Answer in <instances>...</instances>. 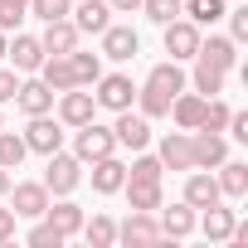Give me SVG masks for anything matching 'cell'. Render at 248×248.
Returning a JSON list of instances; mask_svg holds the SVG:
<instances>
[{
  "label": "cell",
  "mask_w": 248,
  "mask_h": 248,
  "mask_svg": "<svg viewBox=\"0 0 248 248\" xmlns=\"http://www.w3.org/2000/svg\"><path fill=\"white\" fill-rule=\"evenodd\" d=\"M214 170H219V195H229V200H243L248 195V166L243 161H224Z\"/></svg>",
  "instance_id": "obj_25"
},
{
  "label": "cell",
  "mask_w": 248,
  "mask_h": 248,
  "mask_svg": "<svg viewBox=\"0 0 248 248\" xmlns=\"http://www.w3.org/2000/svg\"><path fill=\"white\" fill-rule=\"evenodd\" d=\"M20 137H25V146H30V151L54 156V151L63 146V122H54L49 112H39V117H30V127H25Z\"/></svg>",
  "instance_id": "obj_6"
},
{
  "label": "cell",
  "mask_w": 248,
  "mask_h": 248,
  "mask_svg": "<svg viewBox=\"0 0 248 248\" xmlns=\"http://www.w3.org/2000/svg\"><path fill=\"white\" fill-rule=\"evenodd\" d=\"M224 68H214V63H204V59H195V93L200 97H219L224 93Z\"/></svg>",
  "instance_id": "obj_29"
},
{
  "label": "cell",
  "mask_w": 248,
  "mask_h": 248,
  "mask_svg": "<svg viewBox=\"0 0 248 248\" xmlns=\"http://www.w3.org/2000/svg\"><path fill=\"white\" fill-rule=\"evenodd\" d=\"M224 15H229V39L243 44L248 39V10H224Z\"/></svg>",
  "instance_id": "obj_39"
},
{
  "label": "cell",
  "mask_w": 248,
  "mask_h": 248,
  "mask_svg": "<svg viewBox=\"0 0 248 248\" xmlns=\"http://www.w3.org/2000/svg\"><path fill=\"white\" fill-rule=\"evenodd\" d=\"M30 156V146H25V137L20 132H5L0 127V166L5 170H20V161Z\"/></svg>",
  "instance_id": "obj_32"
},
{
  "label": "cell",
  "mask_w": 248,
  "mask_h": 248,
  "mask_svg": "<svg viewBox=\"0 0 248 248\" xmlns=\"http://www.w3.org/2000/svg\"><path fill=\"white\" fill-rule=\"evenodd\" d=\"M93 166V190L97 195H117L122 185H127V166L117 161V151L112 156H97V161H88Z\"/></svg>",
  "instance_id": "obj_14"
},
{
  "label": "cell",
  "mask_w": 248,
  "mask_h": 248,
  "mask_svg": "<svg viewBox=\"0 0 248 248\" xmlns=\"http://www.w3.org/2000/svg\"><path fill=\"white\" fill-rule=\"evenodd\" d=\"M68 68H73V83H78V88H93V83L102 78V54L73 49V54H68Z\"/></svg>",
  "instance_id": "obj_28"
},
{
  "label": "cell",
  "mask_w": 248,
  "mask_h": 248,
  "mask_svg": "<svg viewBox=\"0 0 248 248\" xmlns=\"http://www.w3.org/2000/svg\"><path fill=\"white\" fill-rule=\"evenodd\" d=\"M200 137H190V161H195V170H214V166H224L229 161V141L219 137V132H204V127H195Z\"/></svg>",
  "instance_id": "obj_8"
},
{
  "label": "cell",
  "mask_w": 248,
  "mask_h": 248,
  "mask_svg": "<svg viewBox=\"0 0 248 248\" xmlns=\"http://www.w3.org/2000/svg\"><path fill=\"white\" fill-rule=\"evenodd\" d=\"M233 219H238V214H233V209H224V204L214 200V204H204V219H200V229H204V238L224 243V238H229V229H233Z\"/></svg>",
  "instance_id": "obj_27"
},
{
  "label": "cell",
  "mask_w": 248,
  "mask_h": 248,
  "mask_svg": "<svg viewBox=\"0 0 248 248\" xmlns=\"http://www.w3.org/2000/svg\"><path fill=\"white\" fill-rule=\"evenodd\" d=\"M0 127H5V117H0Z\"/></svg>",
  "instance_id": "obj_46"
},
{
  "label": "cell",
  "mask_w": 248,
  "mask_h": 248,
  "mask_svg": "<svg viewBox=\"0 0 248 248\" xmlns=\"http://www.w3.org/2000/svg\"><path fill=\"white\" fill-rule=\"evenodd\" d=\"M93 88H97V93H93L97 107H107V112H122V107H132V102H137V83H132L127 73H102Z\"/></svg>",
  "instance_id": "obj_5"
},
{
  "label": "cell",
  "mask_w": 248,
  "mask_h": 248,
  "mask_svg": "<svg viewBox=\"0 0 248 248\" xmlns=\"http://www.w3.org/2000/svg\"><path fill=\"white\" fill-rule=\"evenodd\" d=\"M68 15H73L78 34H102L112 25V5L107 0H78V10H68Z\"/></svg>",
  "instance_id": "obj_17"
},
{
  "label": "cell",
  "mask_w": 248,
  "mask_h": 248,
  "mask_svg": "<svg viewBox=\"0 0 248 248\" xmlns=\"http://www.w3.org/2000/svg\"><path fill=\"white\" fill-rule=\"evenodd\" d=\"M5 190H10V170H5V166H0V195H5Z\"/></svg>",
  "instance_id": "obj_44"
},
{
  "label": "cell",
  "mask_w": 248,
  "mask_h": 248,
  "mask_svg": "<svg viewBox=\"0 0 248 248\" xmlns=\"http://www.w3.org/2000/svg\"><path fill=\"white\" fill-rule=\"evenodd\" d=\"M122 190H127V204L132 209H146V214L161 209V180H127Z\"/></svg>",
  "instance_id": "obj_24"
},
{
  "label": "cell",
  "mask_w": 248,
  "mask_h": 248,
  "mask_svg": "<svg viewBox=\"0 0 248 248\" xmlns=\"http://www.w3.org/2000/svg\"><path fill=\"white\" fill-rule=\"evenodd\" d=\"M161 156H137L132 166H127V180H161Z\"/></svg>",
  "instance_id": "obj_37"
},
{
  "label": "cell",
  "mask_w": 248,
  "mask_h": 248,
  "mask_svg": "<svg viewBox=\"0 0 248 248\" xmlns=\"http://www.w3.org/2000/svg\"><path fill=\"white\" fill-rule=\"evenodd\" d=\"M229 137L233 141H248V112H229Z\"/></svg>",
  "instance_id": "obj_41"
},
{
  "label": "cell",
  "mask_w": 248,
  "mask_h": 248,
  "mask_svg": "<svg viewBox=\"0 0 248 248\" xmlns=\"http://www.w3.org/2000/svg\"><path fill=\"white\" fill-rule=\"evenodd\" d=\"M200 127H204V132H224V127H229V102L204 97V117H200Z\"/></svg>",
  "instance_id": "obj_35"
},
{
  "label": "cell",
  "mask_w": 248,
  "mask_h": 248,
  "mask_svg": "<svg viewBox=\"0 0 248 248\" xmlns=\"http://www.w3.org/2000/svg\"><path fill=\"white\" fill-rule=\"evenodd\" d=\"M214 200H224V195H219V180L195 170V175L185 180V204H190V209H204V204H214Z\"/></svg>",
  "instance_id": "obj_26"
},
{
  "label": "cell",
  "mask_w": 248,
  "mask_h": 248,
  "mask_svg": "<svg viewBox=\"0 0 248 248\" xmlns=\"http://www.w3.org/2000/svg\"><path fill=\"white\" fill-rule=\"evenodd\" d=\"M39 44H44V54H73L78 49V25L73 20H49Z\"/></svg>",
  "instance_id": "obj_18"
},
{
  "label": "cell",
  "mask_w": 248,
  "mask_h": 248,
  "mask_svg": "<svg viewBox=\"0 0 248 248\" xmlns=\"http://www.w3.org/2000/svg\"><path fill=\"white\" fill-rule=\"evenodd\" d=\"M117 238H122V243H137V248L166 243V233H161V219H156V214H146V209H132L127 219H122V224H117Z\"/></svg>",
  "instance_id": "obj_4"
},
{
  "label": "cell",
  "mask_w": 248,
  "mask_h": 248,
  "mask_svg": "<svg viewBox=\"0 0 248 248\" xmlns=\"http://www.w3.org/2000/svg\"><path fill=\"white\" fill-rule=\"evenodd\" d=\"M39 78H44L54 93H68V88H78V83H73V68H68V54H44V63H39Z\"/></svg>",
  "instance_id": "obj_21"
},
{
  "label": "cell",
  "mask_w": 248,
  "mask_h": 248,
  "mask_svg": "<svg viewBox=\"0 0 248 248\" xmlns=\"http://www.w3.org/2000/svg\"><path fill=\"white\" fill-rule=\"evenodd\" d=\"M44 219H49V224H54V229H59L63 238H73V233L83 229V209H78L73 200H59V204L49 200V209H44Z\"/></svg>",
  "instance_id": "obj_23"
},
{
  "label": "cell",
  "mask_w": 248,
  "mask_h": 248,
  "mask_svg": "<svg viewBox=\"0 0 248 248\" xmlns=\"http://www.w3.org/2000/svg\"><path fill=\"white\" fill-rule=\"evenodd\" d=\"M15 88H20L15 68H0V107H5V102H15Z\"/></svg>",
  "instance_id": "obj_40"
},
{
  "label": "cell",
  "mask_w": 248,
  "mask_h": 248,
  "mask_svg": "<svg viewBox=\"0 0 248 248\" xmlns=\"http://www.w3.org/2000/svg\"><path fill=\"white\" fill-rule=\"evenodd\" d=\"M15 219H44V209H49V190H44V180L34 185V180H25V185H15Z\"/></svg>",
  "instance_id": "obj_16"
},
{
  "label": "cell",
  "mask_w": 248,
  "mask_h": 248,
  "mask_svg": "<svg viewBox=\"0 0 248 248\" xmlns=\"http://www.w3.org/2000/svg\"><path fill=\"white\" fill-rule=\"evenodd\" d=\"M185 88V73H180V63L170 59V63H156L151 73H146V83L137 88V102H141V117H166L170 112V97Z\"/></svg>",
  "instance_id": "obj_1"
},
{
  "label": "cell",
  "mask_w": 248,
  "mask_h": 248,
  "mask_svg": "<svg viewBox=\"0 0 248 248\" xmlns=\"http://www.w3.org/2000/svg\"><path fill=\"white\" fill-rule=\"evenodd\" d=\"M141 10L151 25H170V20H180V0H141Z\"/></svg>",
  "instance_id": "obj_34"
},
{
  "label": "cell",
  "mask_w": 248,
  "mask_h": 248,
  "mask_svg": "<svg viewBox=\"0 0 248 248\" xmlns=\"http://www.w3.org/2000/svg\"><path fill=\"white\" fill-rule=\"evenodd\" d=\"M93 248H112L117 243V224L107 219V214H93V219H83V229H78Z\"/></svg>",
  "instance_id": "obj_30"
},
{
  "label": "cell",
  "mask_w": 248,
  "mask_h": 248,
  "mask_svg": "<svg viewBox=\"0 0 248 248\" xmlns=\"http://www.w3.org/2000/svg\"><path fill=\"white\" fill-rule=\"evenodd\" d=\"M195 59H204V63H214V68L233 73V68H238V44H233L229 34H209V39H200Z\"/></svg>",
  "instance_id": "obj_13"
},
{
  "label": "cell",
  "mask_w": 248,
  "mask_h": 248,
  "mask_svg": "<svg viewBox=\"0 0 248 248\" xmlns=\"http://www.w3.org/2000/svg\"><path fill=\"white\" fill-rule=\"evenodd\" d=\"M5 49H10V34H5V30H0V59H5Z\"/></svg>",
  "instance_id": "obj_45"
},
{
  "label": "cell",
  "mask_w": 248,
  "mask_h": 248,
  "mask_svg": "<svg viewBox=\"0 0 248 248\" xmlns=\"http://www.w3.org/2000/svg\"><path fill=\"white\" fill-rule=\"evenodd\" d=\"M112 5V15H132V10H141V0H107Z\"/></svg>",
  "instance_id": "obj_43"
},
{
  "label": "cell",
  "mask_w": 248,
  "mask_h": 248,
  "mask_svg": "<svg viewBox=\"0 0 248 248\" xmlns=\"http://www.w3.org/2000/svg\"><path fill=\"white\" fill-rule=\"evenodd\" d=\"M68 10H73V0H30V15L34 20H68Z\"/></svg>",
  "instance_id": "obj_33"
},
{
  "label": "cell",
  "mask_w": 248,
  "mask_h": 248,
  "mask_svg": "<svg viewBox=\"0 0 248 248\" xmlns=\"http://www.w3.org/2000/svg\"><path fill=\"white\" fill-rule=\"evenodd\" d=\"M15 238V209H0V243Z\"/></svg>",
  "instance_id": "obj_42"
},
{
  "label": "cell",
  "mask_w": 248,
  "mask_h": 248,
  "mask_svg": "<svg viewBox=\"0 0 248 248\" xmlns=\"http://www.w3.org/2000/svg\"><path fill=\"white\" fill-rule=\"evenodd\" d=\"M137 49H141V39H137L132 25H107V30H102V59L127 63V59H137Z\"/></svg>",
  "instance_id": "obj_10"
},
{
  "label": "cell",
  "mask_w": 248,
  "mask_h": 248,
  "mask_svg": "<svg viewBox=\"0 0 248 248\" xmlns=\"http://www.w3.org/2000/svg\"><path fill=\"white\" fill-rule=\"evenodd\" d=\"M93 112H97L93 93H78V88L59 93V122H63V127H83V122H93Z\"/></svg>",
  "instance_id": "obj_12"
},
{
  "label": "cell",
  "mask_w": 248,
  "mask_h": 248,
  "mask_svg": "<svg viewBox=\"0 0 248 248\" xmlns=\"http://www.w3.org/2000/svg\"><path fill=\"white\" fill-rule=\"evenodd\" d=\"M54 88L44 83V78H25L20 88H15V102H20V112L25 117H39V112H54Z\"/></svg>",
  "instance_id": "obj_11"
},
{
  "label": "cell",
  "mask_w": 248,
  "mask_h": 248,
  "mask_svg": "<svg viewBox=\"0 0 248 248\" xmlns=\"http://www.w3.org/2000/svg\"><path fill=\"white\" fill-rule=\"evenodd\" d=\"M161 30H166V54H170L175 63H180V59H195V49H200V39H204L195 20L180 15V20H170V25H161Z\"/></svg>",
  "instance_id": "obj_7"
},
{
  "label": "cell",
  "mask_w": 248,
  "mask_h": 248,
  "mask_svg": "<svg viewBox=\"0 0 248 248\" xmlns=\"http://www.w3.org/2000/svg\"><path fill=\"white\" fill-rule=\"evenodd\" d=\"M112 137H117V146L146 151V141H151V117H141V112H132V107H122V112H117V127H112Z\"/></svg>",
  "instance_id": "obj_9"
},
{
  "label": "cell",
  "mask_w": 248,
  "mask_h": 248,
  "mask_svg": "<svg viewBox=\"0 0 248 248\" xmlns=\"http://www.w3.org/2000/svg\"><path fill=\"white\" fill-rule=\"evenodd\" d=\"M161 233H166V238H190V233H195V209H190L185 200L170 204V209L161 204Z\"/></svg>",
  "instance_id": "obj_20"
},
{
  "label": "cell",
  "mask_w": 248,
  "mask_h": 248,
  "mask_svg": "<svg viewBox=\"0 0 248 248\" xmlns=\"http://www.w3.org/2000/svg\"><path fill=\"white\" fill-rule=\"evenodd\" d=\"M5 59L15 63V73H39V63H44V44H39L34 34H15L10 49H5Z\"/></svg>",
  "instance_id": "obj_15"
},
{
  "label": "cell",
  "mask_w": 248,
  "mask_h": 248,
  "mask_svg": "<svg viewBox=\"0 0 248 248\" xmlns=\"http://www.w3.org/2000/svg\"><path fill=\"white\" fill-rule=\"evenodd\" d=\"M161 166H166V170H195V161H190V137H185V132H170V137L161 141Z\"/></svg>",
  "instance_id": "obj_22"
},
{
  "label": "cell",
  "mask_w": 248,
  "mask_h": 248,
  "mask_svg": "<svg viewBox=\"0 0 248 248\" xmlns=\"http://www.w3.org/2000/svg\"><path fill=\"white\" fill-rule=\"evenodd\" d=\"M30 15V0H0V30H20V20Z\"/></svg>",
  "instance_id": "obj_36"
},
{
  "label": "cell",
  "mask_w": 248,
  "mask_h": 248,
  "mask_svg": "<svg viewBox=\"0 0 248 248\" xmlns=\"http://www.w3.org/2000/svg\"><path fill=\"white\" fill-rule=\"evenodd\" d=\"M180 15L195 25H214V20H224V0H180Z\"/></svg>",
  "instance_id": "obj_31"
},
{
  "label": "cell",
  "mask_w": 248,
  "mask_h": 248,
  "mask_svg": "<svg viewBox=\"0 0 248 248\" xmlns=\"http://www.w3.org/2000/svg\"><path fill=\"white\" fill-rule=\"evenodd\" d=\"M170 117H175V127H180V132H195V127H200V117H204V97L180 88V93L170 97Z\"/></svg>",
  "instance_id": "obj_19"
},
{
  "label": "cell",
  "mask_w": 248,
  "mask_h": 248,
  "mask_svg": "<svg viewBox=\"0 0 248 248\" xmlns=\"http://www.w3.org/2000/svg\"><path fill=\"white\" fill-rule=\"evenodd\" d=\"M25 238H30L34 248H63V233H59V229H54L49 219H39V224H34V229H30Z\"/></svg>",
  "instance_id": "obj_38"
},
{
  "label": "cell",
  "mask_w": 248,
  "mask_h": 248,
  "mask_svg": "<svg viewBox=\"0 0 248 248\" xmlns=\"http://www.w3.org/2000/svg\"><path fill=\"white\" fill-rule=\"evenodd\" d=\"M78 180H83V161H78V156L54 151V156H49V166H44V190H49V195H73V190H78Z\"/></svg>",
  "instance_id": "obj_3"
},
{
  "label": "cell",
  "mask_w": 248,
  "mask_h": 248,
  "mask_svg": "<svg viewBox=\"0 0 248 248\" xmlns=\"http://www.w3.org/2000/svg\"><path fill=\"white\" fill-rule=\"evenodd\" d=\"M117 151V137H112V127H102V122H83L78 127V137H73V156L88 166V161H97V156H112Z\"/></svg>",
  "instance_id": "obj_2"
}]
</instances>
